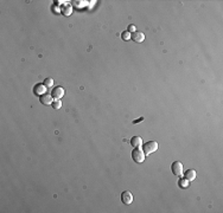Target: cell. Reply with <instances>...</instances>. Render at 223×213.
I'll list each match as a JSON object with an SVG mask.
<instances>
[{
	"mask_svg": "<svg viewBox=\"0 0 223 213\" xmlns=\"http://www.w3.org/2000/svg\"><path fill=\"white\" fill-rule=\"evenodd\" d=\"M127 31H128L129 33H131V32H133V33H134V32L137 31V27H135L134 25H128V29H127Z\"/></svg>",
	"mask_w": 223,
	"mask_h": 213,
	"instance_id": "cell-16",
	"label": "cell"
},
{
	"mask_svg": "<svg viewBox=\"0 0 223 213\" xmlns=\"http://www.w3.org/2000/svg\"><path fill=\"white\" fill-rule=\"evenodd\" d=\"M121 201L125 204V205H131L133 202V195L131 192L128 191H125L121 193Z\"/></svg>",
	"mask_w": 223,
	"mask_h": 213,
	"instance_id": "cell-5",
	"label": "cell"
},
{
	"mask_svg": "<svg viewBox=\"0 0 223 213\" xmlns=\"http://www.w3.org/2000/svg\"><path fill=\"white\" fill-rule=\"evenodd\" d=\"M51 96H52L54 100H61L64 96V89L62 88V87H56V88L52 89Z\"/></svg>",
	"mask_w": 223,
	"mask_h": 213,
	"instance_id": "cell-4",
	"label": "cell"
},
{
	"mask_svg": "<svg viewBox=\"0 0 223 213\" xmlns=\"http://www.w3.org/2000/svg\"><path fill=\"white\" fill-rule=\"evenodd\" d=\"M158 147H159V144L156 141H148L145 144H143V150H144L145 155H150V154L157 152Z\"/></svg>",
	"mask_w": 223,
	"mask_h": 213,
	"instance_id": "cell-2",
	"label": "cell"
},
{
	"mask_svg": "<svg viewBox=\"0 0 223 213\" xmlns=\"http://www.w3.org/2000/svg\"><path fill=\"white\" fill-rule=\"evenodd\" d=\"M184 177L187 179V181H192L196 179V172L193 171V169H187L185 173H184Z\"/></svg>",
	"mask_w": 223,
	"mask_h": 213,
	"instance_id": "cell-11",
	"label": "cell"
},
{
	"mask_svg": "<svg viewBox=\"0 0 223 213\" xmlns=\"http://www.w3.org/2000/svg\"><path fill=\"white\" fill-rule=\"evenodd\" d=\"M51 106H52L54 109L57 110V109H60L61 107H62V102H61V100H55L54 102H52V104H51Z\"/></svg>",
	"mask_w": 223,
	"mask_h": 213,
	"instance_id": "cell-12",
	"label": "cell"
},
{
	"mask_svg": "<svg viewBox=\"0 0 223 213\" xmlns=\"http://www.w3.org/2000/svg\"><path fill=\"white\" fill-rule=\"evenodd\" d=\"M72 12V6L70 4H64V5L61 7V13L63 14V16H70Z\"/></svg>",
	"mask_w": 223,
	"mask_h": 213,
	"instance_id": "cell-9",
	"label": "cell"
},
{
	"mask_svg": "<svg viewBox=\"0 0 223 213\" xmlns=\"http://www.w3.org/2000/svg\"><path fill=\"white\" fill-rule=\"evenodd\" d=\"M132 159L134 162H137V163H141V162H144L145 160V153L143 149H140V147L138 148H134L132 150Z\"/></svg>",
	"mask_w": 223,
	"mask_h": 213,
	"instance_id": "cell-1",
	"label": "cell"
},
{
	"mask_svg": "<svg viewBox=\"0 0 223 213\" xmlns=\"http://www.w3.org/2000/svg\"><path fill=\"white\" fill-rule=\"evenodd\" d=\"M131 38H132V40H134L135 43H143V41L145 40V35L143 32L135 31V32L131 36Z\"/></svg>",
	"mask_w": 223,
	"mask_h": 213,
	"instance_id": "cell-8",
	"label": "cell"
},
{
	"mask_svg": "<svg viewBox=\"0 0 223 213\" xmlns=\"http://www.w3.org/2000/svg\"><path fill=\"white\" fill-rule=\"evenodd\" d=\"M143 144V140L140 136H133L131 139V146H133L134 148H138Z\"/></svg>",
	"mask_w": 223,
	"mask_h": 213,
	"instance_id": "cell-10",
	"label": "cell"
},
{
	"mask_svg": "<svg viewBox=\"0 0 223 213\" xmlns=\"http://www.w3.org/2000/svg\"><path fill=\"white\" fill-rule=\"evenodd\" d=\"M121 37H122L124 40H129V39H131V33H129L128 31H125V32H122Z\"/></svg>",
	"mask_w": 223,
	"mask_h": 213,
	"instance_id": "cell-14",
	"label": "cell"
},
{
	"mask_svg": "<svg viewBox=\"0 0 223 213\" xmlns=\"http://www.w3.org/2000/svg\"><path fill=\"white\" fill-rule=\"evenodd\" d=\"M52 100H54L52 96L48 94H44L39 97V102L42 103L43 106H50V104H52Z\"/></svg>",
	"mask_w": 223,
	"mask_h": 213,
	"instance_id": "cell-6",
	"label": "cell"
},
{
	"mask_svg": "<svg viewBox=\"0 0 223 213\" xmlns=\"http://www.w3.org/2000/svg\"><path fill=\"white\" fill-rule=\"evenodd\" d=\"M171 171H172V173L175 174L176 177H181L182 174H183V165H182V162L175 161L172 163V166H171Z\"/></svg>",
	"mask_w": 223,
	"mask_h": 213,
	"instance_id": "cell-3",
	"label": "cell"
},
{
	"mask_svg": "<svg viewBox=\"0 0 223 213\" xmlns=\"http://www.w3.org/2000/svg\"><path fill=\"white\" fill-rule=\"evenodd\" d=\"M46 85L45 84H37L36 87H35V89H33V92L36 95H38V96H42V95L46 94Z\"/></svg>",
	"mask_w": 223,
	"mask_h": 213,
	"instance_id": "cell-7",
	"label": "cell"
},
{
	"mask_svg": "<svg viewBox=\"0 0 223 213\" xmlns=\"http://www.w3.org/2000/svg\"><path fill=\"white\" fill-rule=\"evenodd\" d=\"M179 186H181V187H187V186H189V182H187V179H182V180H179Z\"/></svg>",
	"mask_w": 223,
	"mask_h": 213,
	"instance_id": "cell-15",
	"label": "cell"
},
{
	"mask_svg": "<svg viewBox=\"0 0 223 213\" xmlns=\"http://www.w3.org/2000/svg\"><path fill=\"white\" fill-rule=\"evenodd\" d=\"M44 84L46 85V88H50V87H52V85H54V79H52V78H45Z\"/></svg>",
	"mask_w": 223,
	"mask_h": 213,
	"instance_id": "cell-13",
	"label": "cell"
}]
</instances>
